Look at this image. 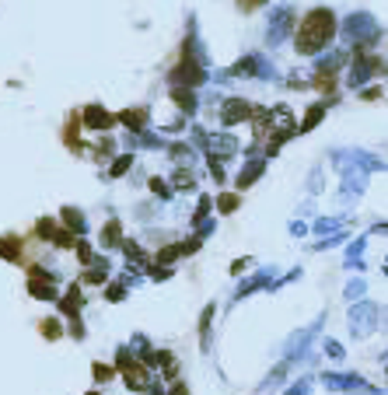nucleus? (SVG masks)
<instances>
[{
  "label": "nucleus",
  "mask_w": 388,
  "mask_h": 395,
  "mask_svg": "<svg viewBox=\"0 0 388 395\" xmlns=\"http://www.w3.org/2000/svg\"><path fill=\"white\" fill-rule=\"evenodd\" d=\"M217 206H220V214H231V210H238V196H231V193H224V196L217 199Z\"/></svg>",
  "instance_id": "nucleus-26"
},
{
  "label": "nucleus",
  "mask_w": 388,
  "mask_h": 395,
  "mask_svg": "<svg viewBox=\"0 0 388 395\" xmlns=\"http://www.w3.org/2000/svg\"><path fill=\"white\" fill-rule=\"evenodd\" d=\"M325 350H329L333 360H343V347H340V343H325Z\"/></svg>",
  "instance_id": "nucleus-35"
},
{
  "label": "nucleus",
  "mask_w": 388,
  "mask_h": 395,
  "mask_svg": "<svg viewBox=\"0 0 388 395\" xmlns=\"http://www.w3.org/2000/svg\"><path fill=\"white\" fill-rule=\"evenodd\" d=\"M102 245H105V248L119 245V224H116V221H109V224H105V231H102Z\"/></svg>",
  "instance_id": "nucleus-21"
},
{
  "label": "nucleus",
  "mask_w": 388,
  "mask_h": 395,
  "mask_svg": "<svg viewBox=\"0 0 388 395\" xmlns=\"http://www.w3.org/2000/svg\"><path fill=\"white\" fill-rule=\"evenodd\" d=\"M308 389H311V381H301V385H294L287 395H308Z\"/></svg>",
  "instance_id": "nucleus-36"
},
{
  "label": "nucleus",
  "mask_w": 388,
  "mask_h": 395,
  "mask_svg": "<svg viewBox=\"0 0 388 395\" xmlns=\"http://www.w3.org/2000/svg\"><path fill=\"white\" fill-rule=\"evenodd\" d=\"M112 147H116V144H112V140H102V144H98V151H95V154H98V158H112Z\"/></svg>",
  "instance_id": "nucleus-31"
},
{
  "label": "nucleus",
  "mask_w": 388,
  "mask_h": 395,
  "mask_svg": "<svg viewBox=\"0 0 388 395\" xmlns=\"http://www.w3.org/2000/svg\"><path fill=\"white\" fill-rule=\"evenodd\" d=\"M353 60H357V67H350V88H360L371 74L385 70V63H382L378 56H353Z\"/></svg>",
  "instance_id": "nucleus-7"
},
{
  "label": "nucleus",
  "mask_w": 388,
  "mask_h": 395,
  "mask_svg": "<svg viewBox=\"0 0 388 395\" xmlns=\"http://www.w3.org/2000/svg\"><path fill=\"white\" fill-rule=\"evenodd\" d=\"M378 322H382V308L371 305V301H360V305L350 308V332H353L357 339L371 336V332L378 329Z\"/></svg>",
  "instance_id": "nucleus-2"
},
{
  "label": "nucleus",
  "mask_w": 388,
  "mask_h": 395,
  "mask_svg": "<svg viewBox=\"0 0 388 395\" xmlns=\"http://www.w3.org/2000/svg\"><path fill=\"white\" fill-rule=\"evenodd\" d=\"M210 147H214V151L220 154V158H231V154L238 151V140H235L231 133H217L214 140H210Z\"/></svg>",
  "instance_id": "nucleus-12"
},
{
  "label": "nucleus",
  "mask_w": 388,
  "mask_h": 395,
  "mask_svg": "<svg viewBox=\"0 0 388 395\" xmlns=\"http://www.w3.org/2000/svg\"><path fill=\"white\" fill-rule=\"evenodd\" d=\"M269 277H273V273H259V277H252L249 283H242V287H238V294H235V297H245V294H252V290H259V287H266Z\"/></svg>",
  "instance_id": "nucleus-20"
},
{
  "label": "nucleus",
  "mask_w": 388,
  "mask_h": 395,
  "mask_svg": "<svg viewBox=\"0 0 388 395\" xmlns=\"http://www.w3.org/2000/svg\"><path fill=\"white\" fill-rule=\"evenodd\" d=\"M151 189H154V193H161V199H168V196H172V189H168V186H165L161 179H151Z\"/></svg>",
  "instance_id": "nucleus-30"
},
{
  "label": "nucleus",
  "mask_w": 388,
  "mask_h": 395,
  "mask_svg": "<svg viewBox=\"0 0 388 395\" xmlns=\"http://www.w3.org/2000/svg\"><path fill=\"white\" fill-rule=\"evenodd\" d=\"M126 297V283H116V287H109V301H123Z\"/></svg>",
  "instance_id": "nucleus-28"
},
{
  "label": "nucleus",
  "mask_w": 388,
  "mask_h": 395,
  "mask_svg": "<svg viewBox=\"0 0 388 395\" xmlns=\"http://www.w3.org/2000/svg\"><path fill=\"white\" fill-rule=\"evenodd\" d=\"M220 119H224V126H238V122L252 119V105H249L245 98H227V102L220 105Z\"/></svg>",
  "instance_id": "nucleus-8"
},
{
  "label": "nucleus",
  "mask_w": 388,
  "mask_h": 395,
  "mask_svg": "<svg viewBox=\"0 0 388 395\" xmlns=\"http://www.w3.org/2000/svg\"><path fill=\"white\" fill-rule=\"evenodd\" d=\"M39 238L56 241L60 248H70V245H74V235H70V231H60V228H56V221H49V217H43V221H39Z\"/></svg>",
  "instance_id": "nucleus-9"
},
{
  "label": "nucleus",
  "mask_w": 388,
  "mask_h": 395,
  "mask_svg": "<svg viewBox=\"0 0 388 395\" xmlns=\"http://www.w3.org/2000/svg\"><path fill=\"white\" fill-rule=\"evenodd\" d=\"M238 4H242L245 11H256V7H259V4H262V0H238Z\"/></svg>",
  "instance_id": "nucleus-37"
},
{
  "label": "nucleus",
  "mask_w": 388,
  "mask_h": 395,
  "mask_svg": "<svg viewBox=\"0 0 388 395\" xmlns=\"http://www.w3.org/2000/svg\"><path fill=\"white\" fill-rule=\"evenodd\" d=\"M116 360H119V371H123V378H126V381L133 385V389H136V392H151V389H154V385H151V378H147V371H144V364H140L136 357L129 354V347H119Z\"/></svg>",
  "instance_id": "nucleus-4"
},
{
  "label": "nucleus",
  "mask_w": 388,
  "mask_h": 395,
  "mask_svg": "<svg viewBox=\"0 0 388 395\" xmlns=\"http://www.w3.org/2000/svg\"><path fill=\"white\" fill-rule=\"evenodd\" d=\"M95 378H98V381H109V378H112V367H102V364H95Z\"/></svg>",
  "instance_id": "nucleus-34"
},
{
  "label": "nucleus",
  "mask_w": 388,
  "mask_h": 395,
  "mask_svg": "<svg viewBox=\"0 0 388 395\" xmlns=\"http://www.w3.org/2000/svg\"><path fill=\"white\" fill-rule=\"evenodd\" d=\"M63 221H67V228H70L74 235H85V231H87L85 214H81V210H74V206H67V210H63Z\"/></svg>",
  "instance_id": "nucleus-14"
},
{
  "label": "nucleus",
  "mask_w": 388,
  "mask_h": 395,
  "mask_svg": "<svg viewBox=\"0 0 388 395\" xmlns=\"http://www.w3.org/2000/svg\"><path fill=\"white\" fill-rule=\"evenodd\" d=\"M105 277H109V263L105 259H91V270L81 280L85 283H105Z\"/></svg>",
  "instance_id": "nucleus-15"
},
{
  "label": "nucleus",
  "mask_w": 388,
  "mask_h": 395,
  "mask_svg": "<svg viewBox=\"0 0 388 395\" xmlns=\"http://www.w3.org/2000/svg\"><path fill=\"white\" fill-rule=\"evenodd\" d=\"M262 168H266L262 161H252V164H245V172L238 175V189H249V186H252V182L259 179V175H262Z\"/></svg>",
  "instance_id": "nucleus-18"
},
{
  "label": "nucleus",
  "mask_w": 388,
  "mask_h": 395,
  "mask_svg": "<svg viewBox=\"0 0 388 395\" xmlns=\"http://www.w3.org/2000/svg\"><path fill=\"white\" fill-rule=\"evenodd\" d=\"M210 318H214V305L203 312V322H200V332H203V350H210Z\"/></svg>",
  "instance_id": "nucleus-23"
},
{
  "label": "nucleus",
  "mask_w": 388,
  "mask_h": 395,
  "mask_svg": "<svg viewBox=\"0 0 388 395\" xmlns=\"http://www.w3.org/2000/svg\"><path fill=\"white\" fill-rule=\"evenodd\" d=\"M333 36H336V18H333V11H329V7H315V11L304 14L294 42H298V53L311 56V53L325 49V46L333 42Z\"/></svg>",
  "instance_id": "nucleus-1"
},
{
  "label": "nucleus",
  "mask_w": 388,
  "mask_h": 395,
  "mask_svg": "<svg viewBox=\"0 0 388 395\" xmlns=\"http://www.w3.org/2000/svg\"><path fill=\"white\" fill-rule=\"evenodd\" d=\"M172 98L178 102V109H185V112H196V95H193V91H182V88H175Z\"/></svg>",
  "instance_id": "nucleus-19"
},
{
  "label": "nucleus",
  "mask_w": 388,
  "mask_h": 395,
  "mask_svg": "<svg viewBox=\"0 0 388 395\" xmlns=\"http://www.w3.org/2000/svg\"><path fill=\"white\" fill-rule=\"evenodd\" d=\"M60 308H63V315H81V290L77 287H67V294H63V301H60Z\"/></svg>",
  "instance_id": "nucleus-13"
},
{
  "label": "nucleus",
  "mask_w": 388,
  "mask_h": 395,
  "mask_svg": "<svg viewBox=\"0 0 388 395\" xmlns=\"http://www.w3.org/2000/svg\"><path fill=\"white\" fill-rule=\"evenodd\" d=\"M325 389L333 392H353V389H367L357 374H325Z\"/></svg>",
  "instance_id": "nucleus-10"
},
{
  "label": "nucleus",
  "mask_w": 388,
  "mask_h": 395,
  "mask_svg": "<svg viewBox=\"0 0 388 395\" xmlns=\"http://www.w3.org/2000/svg\"><path fill=\"white\" fill-rule=\"evenodd\" d=\"M175 186H178V189H182V186L193 189V175H189V172H175Z\"/></svg>",
  "instance_id": "nucleus-27"
},
{
  "label": "nucleus",
  "mask_w": 388,
  "mask_h": 395,
  "mask_svg": "<svg viewBox=\"0 0 388 395\" xmlns=\"http://www.w3.org/2000/svg\"><path fill=\"white\" fill-rule=\"evenodd\" d=\"M28 294L39 297V301H53V297H56V280H53V273H45L43 266H36V270L28 273Z\"/></svg>",
  "instance_id": "nucleus-6"
},
{
  "label": "nucleus",
  "mask_w": 388,
  "mask_h": 395,
  "mask_svg": "<svg viewBox=\"0 0 388 395\" xmlns=\"http://www.w3.org/2000/svg\"><path fill=\"white\" fill-rule=\"evenodd\" d=\"M119 119L126 122L133 133H136V130H147V109H126V112H123Z\"/></svg>",
  "instance_id": "nucleus-17"
},
{
  "label": "nucleus",
  "mask_w": 388,
  "mask_h": 395,
  "mask_svg": "<svg viewBox=\"0 0 388 395\" xmlns=\"http://www.w3.org/2000/svg\"><path fill=\"white\" fill-rule=\"evenodd\" d=\"M322 116H325V102L311 105V109H308V116H304V122H301V130H311V126H315V122H318Z\"/></svg>",
  "instance_id": "nucleus-22"
},
{
  "label": "nucleus",
  "mask_w": 388,
  "mask_h": 395,
  "mask_svg": "<svg viewBox=\"0 0 388 395\" xmlns=\"http://www.w3.org/2000/svg\"><path fill=\"white\" fill-rule=\"evenodd\" d=\"M0 256L7 259V263H18L21 259V241L11 235V238H0Z\"/></svg>",
  "instance_id": "nucleus-16"
},
{
  "label": "nucleus",
  "mask_w": 388,
  "mask_h": 395,
  "mask_svg": "<svg viewBox=\"0 0 388 395\" xmlns=\"http://www.w3.org/2000/svg\"><path fill=\"white\" fill-rule=\"evenodd\" d=\"M77 256H81V263H91V259H95V252H91L87 241H77Z\"/></svg>",
  "instance_id": "nucleus-29"
},
{
  "label": "nucleus",
  "mask_w": 388,
  "mask_h": 395,
  "mask_svg": "<svg viewBox=\"0 0 388 395\" xmlns=\"http://www.w3.org/2000/svg\"><path fill=\"white\" fill-rule=\"evenodd\" d=\"M357 294H364V280H353V283L346 287V297H357Z\"/></svg>",
  "instance_id": "nucleus-33"
},
{
  "label": "nucleus",
  "mask_w": 388,
  "mask_h": 395,
  "mask_svg": "<svg viewBox=\"0 0 388 395\" xmlns=\"http://www.w3.org/2000/svg\"><path fill=\"white\" fill-rule=\"evenodd\" d=\"M315 228H318V231L325 235V231H333V228H340V221H336V217H329V221H318Z\"/></svg>",
  "instance_id": "nucleus-32"
},
{
  "label": "nucleus",
  "mask_w": 388,
  "mask_h": 395,
  "mask_svg": "<svg viewBox=\"0 0 388 395\" xmlns=\"http://www.w3.org/2000/svg\"><path fill=\"white\" fill-rule=\"evenodd\" d=\"M39 329H43V336H45V339H60V322H56V318H45Z\"/></svg>",
  "instance_id": "nucleus-24"
},
{
  "label": "nucleus",
  "mask_w": 388,
  "mask_h": 395,
  "mask_svg": "<svg viewBox=\"0 0 388 395\" xmlns=\"http://www.w3.org/2000/svg\"><path fill=\"white\" fill-rule=\"evenodd\" d=\"M129 164H133V158H129V154H123V158H116V164H112V172H109V175H112V179L126 175V168H129Z\"/></svg>",
  "instance_id": "nucleus-25"
},
{
  "label": "nucleus",
  "mask_w": 388,
  "mask_h": 395,
  "mask_svg": "<svg viewBox=\"0 0 388 395\" xmlns=\"http://www.w3.org/2000/svg\"><path fill=\"white\" fill-rule=\"evenodd\" d=\"M294 32V7H273V14H269V32H266V39L269 46H280V42L287 39Z\"/></svg>",
  "instance_id": "nucleus-5"
},
{
  "label": "nucleus",
  "mask_w": 388,
  "mask_h": 395,
  "mask_svg": "<svg viewBox=\"0 0 388 395\" xmlns=\"http://www.w3.org/2000/svg\"><path fill=\"white\" fill-rule=\"evenodd\" d=\"M172 395H189V389H185V381H178V385L172 389Z\"/></svg>",
  "instance_id": "nucleus-38"
},
{
  "label": "nucleus",
  "mask_w": 388,
  "mask_h": 395,
  "mask_svg": "<svg viewBox=\"0 0 388 395\" xmlns=\"http://www.w3.org/2000/svg\"><path fill=\"white\" fill-rule=\"evenodd\" d=\"M112 122H116V116L105 112L102 105H87L85 109V126H91V130H109Z\"/></svg>",
  "instance_id": "nucleus-11"
},
{
  "label": "nucleus",
  "mask_w": 388,
  "mask_h": 395,
  "mask_svg": "<svg viewBox=\"0 0 388 395\" xmlns=\"http://www.w3.org/2000/svg\"><path fill=\"white\" fill-rule=\"evenodd\" d=\"M378 36H382V28L371 14H350L346 18V39L353 46H371V42H378Z\"/></svg>",
  "instance_id": "nucleus-3"
}]
</instances>
